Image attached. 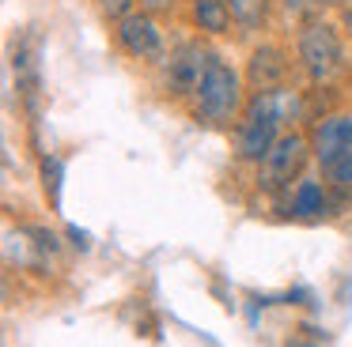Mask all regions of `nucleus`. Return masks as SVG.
Instances as JSON below:
<instances>
[{"instance_id":"f257e3e1","label":"nucleus","mask_w":352,"mask_h":347,"mask_svg":"<svg viewBox=\"0 0 352 347\" xmlns=\"http://www.w3.org/2000/svg\"><path fill=\"white\" fill-rule=\"evenodd\" d=\"M280 140V91L276 95H254L235 132V155L246 163H261L269 147Z\"/></svg>"},{"instance_id":"f03ea898","label":"nucleus","mask_w":352,"mask_h":347,"mask_svg":"<svg viewBox=\"0 0 352 347\" xmlns=\"http://www.w3.org/2000/svg\"><path fill=\"white\" fill-rule=\"evenodd\" d=\"M239 110H243V80H239L235 68L216 57L201 91L193 95V113L205 125H231L239 117Z\"/></svg>"},{"instance_id":"7ed1b4c3","label":"nucleus","mask_w":352,"mask_h":347,"mask_svg":"<svg viewBox=\"0 0 352 347\" xmlns=\"http://www.w3.org/2000/svg\"><path fill=\"white\" fill-rule=\"evenodd\" d=\"M299 64L311 75V83H333L337 75L344 72V45L337 27L322 19H311L303 30H299Z\"/></svg>"},{"instance_id":"20e7f679","label":"nucleus","mask_w":352,"mask_h":347,"mask_svg":"<svg viewBox=\"0 0 352 347\" xmlns=\"http://www.w3.org/2000/svg\"><path fill=\"white\" fill-rule=\"evenodd\" d=\"M216 53L205 49L201 42H182L170 49V57L163 60V87L170 98H193L205 83L208 68H212Z\"/></svg>"},{"instance_id":"39448f33","label":"nucleus","mask_w":352,"mask_h":347,"mask_svg":"<svg viewBox=\"0 0 352 347\" xmlns=\"http://www.w3.org/2000/svg\"><path fill=\"white\" fill-rule=\"evenodd\" d=\"M311 140L303 132H280V140L269 147V155L258 163V185L261 189H284L292 185V178H299L307 163Z\"/></svg>"},{"instance_id":"423d86ee","label":"nucleus","mask_w":352,"mask_h":347,"mask_svg":"<svg viewBox=\"0 0 352 347\" xmlns=\"http://www.w3.org/2000/svg\"><path fill=\"white\" fill-rule=\"evenodd\" d=\"M114 38L129 57L137 60H163V34H160V23L152 19L148 12H129L118 19Z\"/></svg>"},{"instance_id":"0eeeda50","label":"nucleus","mask_w":352,"mask_h":347,"mask_svg":"<svg viewBox=\"0 0 352 347\" xmlns=\"http://www.w3.org/2000/svg\"><path fill=\"white\" fill-rule=\"evenodd\" d=\"M38 38L34 34H16L12 38V72H16L19 95L27 98V110H38V91H42V72H38Z\"/></svg>"},{"instance_id":"6e6552de","label":"nucleus","mask_w":352,"mask_h":347,"mask_svg":"<svg viewBox=\"0 0 352 347\" xmlns=\"http://www.w3.org/2000/svg\"><path fill=\"white\" fill-rule=\"evenodd\" d=\"M288 80V57L276 45H258L246 60V83L254 95H276Z\"/></svg>"},{"instance_id":"1a4fd4ad","label":"nucleus","mask_w":352,"mask_h":347,"mask_svg":"<svg viewBox=\"0 0 352 347\" xmlns=\"http://www.w3.org/2000/svg\"><path fill=\"white\" fill-rule=\"evenodd\" d=\"M311 151L314 158L326 166H333L344 151H352V113H333V117H322L311 132Z\"/></svg>"},{"instance_id":"9d476101","label":"nucleus","mask_w":352,"mask_h":347,"mask_svg":"<svg viewBox=\"0 0 352 347\" xmlns=\"http://www.w3.org/2000/svg\"><path fill=\"white\" fill-rule=\"evenodd\" d=\"M193 23L205 34H228V27H231L228 0H193Z\"/></svg>"},{"instance_id":"9b49d317","label":"nucleus","mask_w":352,"mask_h":347,"mask_svg":"<svg viewBox=\"0 0 352 347\" xmlns=\"http://www.w3.org/2000/svg\"><path fill=\"white\" fill-rule=\"evenodd\" d=\"M322 208H326V193H322L318 181H299L296 193H292V215L311 219V215H318Z\"/></svg>"},{"instance_id":"f8f14e48","label":"nucleus","mask_w":352,"mask_h":347,"mask_svg":"<svg viewBox=\"0 0 352 347\" xmlns=\"http://www.w3.org/2000/svg\"><path fill=\"white\" fill-rule=\"evenodd\" d=\"M228 8H231V19L243 30H261V23L269 15V0H228Z\"/></svg>"},{"instance_id":"ddd939ff","label":"nucleus","mask_w":352,"mask_h":347,"mask_svg":"<svg viewBox=\"0 0 352 347\" xmlns=\"http://www.w3.org/2000/svg\"><path fill=\"white\" fill-rule=\"evenodd\" d=\"M61 178H65V166L57 155H42V185H46L50 200H54V208L61 204Z\"/></svg>"},{"instance_id":"4468645a","label":"nucleus","mask_w":352,"mask_h":347,"mask_svg":"<svg viewBox=\"0 0 352 347\" xmlns=\"http://www.w3.org/2000/svg\"><path fill=\"white\" fill-rule=\"evenodd\" d=\"M326 178L333 181L337 189H352V151H344L333 166H326Z\"/></svg>"},{"instance_id":"2eb2a0df","label":"nucleus","mask_w":352,"mask_h":347,"mask_svg":"<svg viewBox=\"0 0 352 347\" xmlns=\"http://www.w3.org/2000/svg\"><path fill=\"white\" fill-rule=\"evenodd\" d=\"M322 4L326 0H284V12L296 15V19H314L322 12Z\"/></svg>"},{"instance_id":"dca6fc26","label":"nucleus","mask_w":352,"mask_h":347,"mask_svg":"<svg viewBox=\"0 0 352 347\" xmlns=\"http://www.w3.org/2000/svg\"><path fill=\"white\" fill-rule=\"evenodd\" d=\"M102 15H110V19H122V15L133 12V0H99Z\"/></svg>"},{"instance_id":"f3484780","label":"nucleus","mask_w":352,"mask_h":347,"mask_svg":"<svg viewBox=\"0 0 352 347\" xmlns=\"http://www.w3.org/2000/svg\"><path fill=\"white\" fill-rule=\"evenodd\" d=\"M69 234H72V238H76V246H80V249H87V234L80 230V226H69Z\"/></svg>"},{"instance_id":"a211bd4d","label":"nucleus","mask_w":352,"mask_h":347,"mask_svg":"<svg viewBox=\"0 0 352 347\" xmlns=\"http://www.w3.org/2000/svg\"><path fill=\"white\" fill-rule=\"evenodd\" d=\"M144 8H152V12H163V8H170V0H140Z\"/></svg>"},{"instance_id":"6ab92c4d","label":"nucleus","mask_w":352,"mask_h":347,"mask_svg":"<svg viewBox=\"0 0 352 347\" xmlns=\"http://www.w3.org/2000/svg\"><path fill=\"white\" fill-rule=\"evenodd\" d=\"M341 23H344V30L352 34V8H344V15H341Z\"/></svg>"},{"instance_id":"aec40b11","label":"nucleus","mask_w":352,"mask_h":347,"mask_svg":"<svg viewBox=\"0 0 352 347\" xmlns=\"http://www.w3.org/2000/svg\"><path fill=\"white\" fill-rule=\"evenodd\" d=\"M307 347H311V344H307Z\"/></svg>"}]
</instances>
